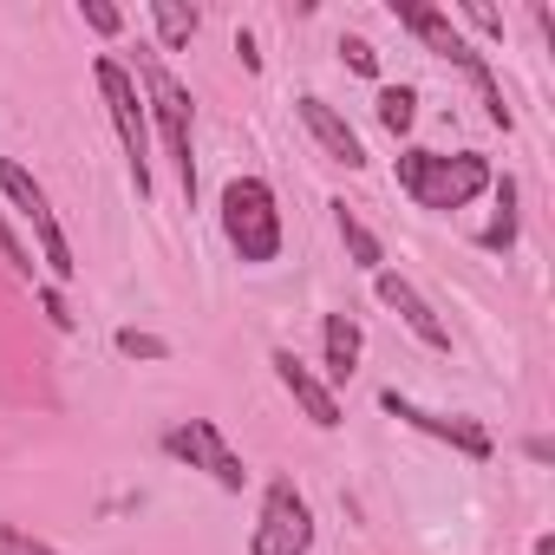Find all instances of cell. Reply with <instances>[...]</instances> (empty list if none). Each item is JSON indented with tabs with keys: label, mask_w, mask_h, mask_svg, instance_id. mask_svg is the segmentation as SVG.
I'll list each match as a JSON object with an SVG mask.
<instances>
[{
	"label": "cell",
	"mask_w": 555,
	"mask_h": 555,
	"mask_svg": "<svg viewBox=\"0 0 555 555\" xmlns=\"http://www.w3.org/2000/svg\"><path fill=\"white\" fill-rule=\"evenodd\" d=\"M138 92H144V112L164 131V151L183 177V196H196V105H190V92L177 86V73L164 66L157 47H138Z\"/></svg>",
	"instance_id": "cell-2"
},
{
	"label": "cell",
	"mask_w": 555,
	"mask_h": 555,
	"mask_svg": "<svg viewBox=\"0 0 555 555\" xmlns=\"http://www.w3.org/2000/svg\"><path fill=\"white\" fill-rule=\"evenodd\" d=\"M235 53H242V66H248V73L261 66V53H255V40H248V34H235Z\"/></svg>",
	"instance_id": "cell-24"
},
{
	"label": "cell",
	"mask_w": 555,
	"mask_h": 555,
	"mask_svg": "<svg viewBox=\"0 0 555 555\" xmlns=\"http://www.w3.org/2000/svg\"><path fill=\"white\" fill-rule=\"evenodd\" d=\"M118 353H125V360H164V353H170V340L138 334V327H118Z\"/></svg>",
	"instance_id": "cell-19"
},
{
	"label": "cell",
	"mask_w": 555,
	"mask_h": 555,
	"mask_svg": "<svg viewBox=\"0 0 555 555\" xmlns=\"http://www.w3.org/2000/svg\"><path fill=\"white\" fill-rule=\"evenodd\" d=\"M314 548V509L295 490V477H274L261 490V522L248 535V555H308Z\"/></svg>",
	"instance_id": "cell-5"
},
{
	"label": "cell",
	"mask_w": 555,
	"mask_h": 555,
	"mask_svg": "<svg viewBox=\"0 0 555 555\" xmlns=\"http://www.w3.org/2000/svg\"><path fill=\"white\" fill-rule=\"evenodd\" d=\"M86 27H92V34H105V40H112V34H118V27H125V14H118V8H105V0H86Z\"/></svg>",
	"instance_id": "cell-22"
},
{
	"label": "cell",
	"mask_w": 555,
	"mask_h": 555,
	"mask_svg": "<svg viewBox=\"0 0 555 555\" xmlns=\"http://www.w3.org/2000/svg\"><path fill=\"white\" fill-rule=\"evenodd\" d=\"M373 288H379V301H386V308H392V314H399L425 347H431V353H451V327L431 314V301L405 282V274H386V268H379V274H373Z\"/></svg>",
	"instance_id": "cell-10"
},
{
	"label": "cell",
	"mask_w": 555,
	"mask_h": 555,
	"mask_svg": "<svg viewBox=\"0 0 555 555\" xmlns=\"http://www.w3.org/2000/svg\"><path fill=\"white\" fill-rule=\"evenodd\" d=\"M0 255H8V268L14 274H27V282H34V248L14 235V222H8V209H0Z\"/></svg>",
	"instance_id": "cell-18"
},
{
	"label": "cell",
	"mask_w": 555,
	"mask_h": 555,
	"mask_svg": "<svg viewBox=\"0 0 555 555\" xmlns=\"http://www.w3.org/2000/svg\"><path fill=\"white\" fill-rule=\"evenodd\" d=\"M340 60H347V66H353V73H366V79H373V73H379V53H373V47H366V40H360V34H347V40H340Z\"/></svg>",
	"instance_id": "cell-21"
},
{
	"label": "cell",
	"mask_w": 555,
	"mask_h": 555,
	"mask_svg": "<svg viewBox=\"0 0 555 555\" xmlns=\"http://www.w3.org/2000/svg\"><path fill=\"white\" fill-rule=\"evenodd\" d=\"M40 308H47V321H53L60 334H73V308H66V295H60V288H40Z\"/></svg>",
	"instance_id": "cell-23"
},
{
	"label": "cell",
	"mask_w": 555,
	"mask_h": 555,
	"mask_svg": "<svg viewBox=\"0 0 555 555\" xmlns=\"http://www.w3.org/2000/svg\"><path fill=\"white\" fill-rule=\"evenodd\" d=\"M301 125L314 131V144H321L334 164H347V170H366V144H360V131H353V125H347V118H340L327 99H314V92H308V99H301Z\"/></svg>",
	"instance_id": "cell-11"
},
{
	"label": "cell",
	"mask_w": 555,
	"mask_h": 555,
	"mask_svg": "<svg viewBox=\"0 0 555 555\" xmlns=\"http://www.w3.org/2000/svg\"><path fill=\"white\" fill-rule=\"evenodd\" d=\"M0 555H60V548L27 535V529H14V522H0Z\"/></svg>",
	"instance_id": "cell-20"
},
{
	"label": "cell",
	"mask_w": 555,
	"mask_h": 555,
	"mask_svg": "<svg viewBox=\"0 0 555 555\" xmlns=\"http://www.w3.org/2000/svg\"><path fill=\"white\" fill-rule=\"evenodd\" d=\"M92 79H99L105 112H112V131H118V144H125L131 190H138V196H151V112H144V92H138V79H131L118 60H99V66H92Z\"/></svg>",
	"instance_id": "cell-4"
},
{
	"label": "cell",
	"mask_w": 555,
	"mask_h": 555,
	"mask_svg": "<svg viewBox=\"0 0 555 555\" xmlns=\"http://www.w3.org/2000/svg\"><path fill=\"white\" fill-rule=\"evenodd\" d=\"M222 235L248 268L282 255V209H274V190L261 177H229L222 183Z\"/></svg>",
	"instance_id": "cell-3"
},
{
	"label": "cell",
	"mask_w": 555,
	"mask_h": 555,
	"mask_svg": "<svg viewBox=\"0 0 555 555\" xmlns=\"http://www.w3.org/2000/svg\"><path fill=\"white\" fill-rule=\"evenodd\" d=\"M392 21H399L405 34H418V40H425V47H431L438 60H457V53L470 47V40H464V34L451 27V14L425 8V0H392Z\"/></svg>",
	"instance_id": "cell-13"
},
{
	"label": "cell",
	"mask_w": 555,
	"mask_h": 555,
	"mask_svg": "<svg viewBox=\"0 0 555 555\" xmlns=\"http://www.w3.org/2000/svg\"><path fill=\"white\" fill-rule=\"evenodd\" d=\"M164 451H170L177 464H190V470H209L222 490H242V483H248L242 457L222 444V431H216L209 418H183V425H170V431H164Z\"/></svg>",
	"instance_id": "cell-8"
},
{
	"label": "cell",
	"mask_w": 555,
	"mask_h": 555,
	"mask_svg": "<svg viewBox=\"0 0 555 555\" xmlns=\"http://www.w3.org/2000/svg\"><path fill=\"white\" fill-rule=\"evenodd\" d=\"M334 229H340V242H347V255H353V268H366V274H379L386 268V248H379V235L347 209V203H334Z\"/></svg>",
	"instance_id": "cell-14"
},
{
	"label": "cell",
	"mask_w": 555,
	"mask_h": 555,
	"mask_svg": "<svg viewBox=\"0 0 555 555\" xmlns=\"http://www.w3.org/2000/svg\"><path fill=\"white\" fill-rule=\"evenodd\" d=\"M0 196H8L27 222H34V235H40V261L60 274V282H73L79 274V261H73V242H66V229H60V216H53V203H47V190L34 183V170H21L14 157H0Z\"/></svg>",
	"instance_id": "cell-6"
},
{
	"label": "cell",
	"mask_w": 555,
	"mask_h": 555,
	"mask_svg": "<svg viewBox=\"0 0 555 555\" xmlns=\"http://www.w3.org/2000/svg\"><path fill=\"white\" fill-rule=\"evenodd\" d=\"M412 118H418V92H412V86H379V125H386L392 138H405Z\"/></svg>",
	"instance_id": "cell-17"
},
{
	"label": "cell",
	"mask_w": 555,
	"mask_h": 555,
	"mask_svg": "<svg viewBox=\"0 0 555 555\" xmlns=\"http://www.w3.org/2000/svg\"><path fill=\"white\" fill-rule=\"evenodd\" d=\"M268 366H274V379L288 386V399H295V405H301V412H308L321 431H334V425L347 418V412H340V392H334V386H327V379H321L308 360H295L288 347H274V360H268Z\"/></svg>",
	"instance_id": "cell-9"
},
{
	"label": "cell",
	"mask_w": 555,
	"mask_h": 555,
	"mask_svg": "<svg viewBox=\"0 0 555 555\" xmlns=\"http://www.w3.org/2000/svg\"><path fill=\"white\" fill-rule=\"evenodd\" d=\"M151 27H157V53H170V47H190V40H196L203 14H196V8H177V0H157V8H151Z\"/></svg>",
	"instance_id": "cell-15"
},
{
	"label": "cell",
	"mask_w": 555,
	"mask_h": 555,
	"mask_svg": "<svg viewBox=\"0 0 555 555\" xmlns=\"http://www.w3.org/2000/svg\"><path fill=\"white\" fill-rule=\"evenodd\" d=\"M360 321L353 314H327L321 321V373H327V386H347L353 373H360Z\"/></svg>",
	"instance_id": "cell-12"
},
{
	"label": "cell",
	"mask_w": 555,
	"mask_h": 555,
	"mask_svg": "<svg viewBox=\"0 0 555 555\" xmlns=\"http://www.w3.org/2000/svg\"><path fill=\"white\" fill-rule=\"evenodd\" d=\"M379 412H392V418H405L412 431H425V438L451 444L457 457H477V464H483V457L496 451V444H490V431H483L477 418H457V412H425V405H418V399H405L399 386H386V392H379Z\"/></svg>",
	"instance_id": "cell-7"
},
{
	"label": "cell",
	"mask_w": 555,
	"mask_h": 555,
	"mask_svg": "<svg viewBox=\"0 0 555 555\" xmlns=\"http://www.w3.org/2000/svg\"><path fill=\"white\" fill-rule=\"evenodd\" d=\"M399 190L418 203V209H431V216H451V209H464L477 190H490V157H477V151H399Z\"/></svg>",
	"instance_id": "cell-1"
},
{
	"label": "cell",
	"mask_w": 555,
	"mask_h": 555,
	"mask_svg": "<svg viewBox=\"0 0 555 555\" xmlns=\"http://www.w3.org/2000/svg\"><path fill=\"white\" fill-rule=\"evenodd\" d=\"M490 190H496V216H490V229H483L477 242L503 255V248H516V183H509V177H490Z\"/></svg>",
	"instance_id": "cell-16"
}]
</instances>
